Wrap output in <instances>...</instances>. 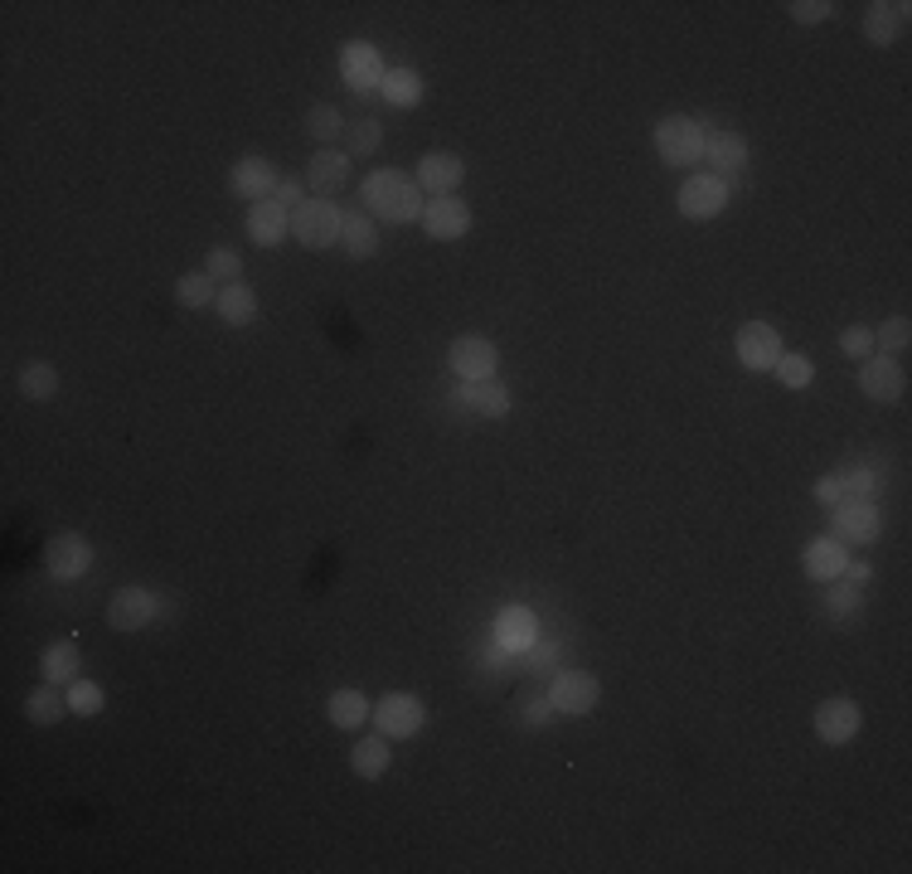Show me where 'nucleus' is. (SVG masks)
Returning <instances> with one entry per match:
<instances>
[{"label":"nucleus","mask_w":912,"mask_h":874,"mask_svg":"<svg viewBox=\"0 0 912 874\" xmlns=\"http://www.w3.org/2000/svg\"><path fill=\"white\" fill-rule=\"evenodd\" d=\"M908 341H912L908 317H888L884 326L874 331V355H903V350H908Z\"/></svg>","instance_id":"35"},{"label":"nucleus","mask_w":912,"mask_h":874,"mask_svg":"<svg viewBox=\"0 0 912 874\" xmlns=\"http://www.w3.org/2000/svg\"><path fill=\"white\" fill-rule=\"evenodd\" d=\"M830 534L850 549V544H874L878 530H884V515H878L874 501H840V506H830Z\"/></svg>","instance_id":"4"},{"label":"nucleus","mask_w":912,"mask_h":874,"mask_svg":"<svg viewBox=\"0 0 912 874\" xmlns=\"http://www.w3.org/2000/svg\"><path fill=\"white\" fill-rule=\"evenodd\" d=\"M325 714H331L335 728H359L369 714H374V704H369L359 690H335L331 700H325Z\"/></svg>","instance_id":"27"},{"label":"nucleus","mask_w":912,"mask_h":874,"mask_svg":"<svg viewBox=\"0 0 912 874\" xmlns=\"http://www.w3.org/2000/svg\"><path fill=\"white\" fill-rule=\"evenodd\" d=\"M379 141H384V127H379L374 117H365V122L350 127V156H374Z\"/></svg>","instance_id":"40"},{"label":"nucleus","mask_w":912,"mask_h":874,"mask_svg":"<svg viewBox=\"0 0 912 874\" xmlns=\"http://www.w3.org/2000/svg\"><path fill=\"white\" fill-rule=\"evenodd\" d=\"M44 564H49L54 578L73 583V578H83L88 568H93V544H88L83 534L64 530V534H54V540H49V549H44Z\"/></svg>","instance_id":"10"},{"label":"nucleus","mask_w":912,"mask_h":874,"mask_svg":"<svg viewBox=\"0 0 912 874\" xmlns=\"http://www.w3.org/2000/svg\"><path fill=\"white\" fill-rule=\"evenodd\" d=\"M273 199H277L281 209H287V215H291V209H301V205H307V199H301V181H277Z\"/></svg>","instance_id":"43"},{"label":"nucleus","mask_w":912,"mask_h":874,"mask_svg":"<svg viewBox=\"0 0 912 874\" xmlns=\"http://www.w3.org/2000/svg\"><path fill=\"white\" fill-rule=\"evenodd\" d=\"M291 233L307 249H331V243H340V209L331 199H307L301 209H291Z\"/></svg>","instance_id":"3"},{"label":"nucleus","mask_w":912,"mask_h":874,"mask_svg":"<svg viewBox=\"0 0 912 874\" xmlns=\"http://www.w3.org/2000/svg\"><path fill=\"white\" fill-rule=\"evenodd\" d=\"M374 720H379V734L384 738H413L423 728V700L418 694L393 690L374 704Z\"/></svg>","instance_id":"11"},{"label":"nucleus","mask_w":912,"mask_h":874,"mask_svg":"<svg viewBox=\"0 0 912 874\" xmlns=\"http://www.w3.org/2000/svg\"><path fill=\"white\" fill-rule=\"evenodd\" d=\"M103 700H107V694H103V686H97V680H83V676H78L73 686H69V710H73V714H83V720H93V714L103 710Z\"/></svg>","instance_id":"36"},{"label":"nucleus","mask_w":912,"mask_h":874,"mask_svg":"<svg viewBox=\"0 0 912 874\" xmlns=\"http://www.w3.org/2000/svg\"><path fill=\"white\" fill-rule=\"evenodd\" d=\"M389 763H393V754H389L384 738H365V744L350 748V768L359 772V778H384Z\"/></svg>","instance_id":"31"},{"label":"nucleus","mask_w":912,"mask_h":874,"mask_svg":"<svg viewBox=\"0 0 912 874\" xmlns=\"http://www.w3.org/2000/svg\"><path fill=\"white\" fill-rule=\"evenodd\" d=\"M379 93H384L393 107H418L423 103V78L413 69H389L384 83H379Z\"/></svg>","instance_id":"30"},{"label":"nucleus","mask_w":912,"mask_h":874,"mask_svg":"<svg viewBox=\"0 0 912 874\" xmlns=\"http://www.w3.org/2000/svg\"><path fill=\"white\" fill-rule=\"evenodd\" d=\"M495 636H500V646L505 652H529V646L539 642V618H534V608H505L500 618H495Z\"/></svg>","instance_id":"21"},{"label":"nucleus","mask_w":912,"mask_h":874,"mask_svg":"<svg viewBox=\"0 0 912 874\" xmlns=\"http://www.w3.org/2000/svg\"><path fill=\"white\" fill-rule=\"evenodd\" d=\"M597 686L592 670H558L554 686H549V704H554V714H573V720H582V714L597 710Z\"/></svg>","instance_id":"5"},{"label":"nucleus","mask_w":912,"mask_h":874,"mask_svg":"<svg viewBox=\"0 0 912 874\" xmlns=\"http://www.w3.org/2000/svg\"><path fill=\"white\" fill-rule=\"evenodd\" d=\"M728 209V185L724 175H690L680 185V215L684 219H718Z\"/></svg>","instance_id":"8"},{"label":"nucleus","mask_w":912,"mask_h":874,"mask_svg":"<svg viewBox=\"0 0 912 874\" xmlns=\"http://www.w3.org/2000/svg\"><path fill=\"white\" fill-rule=\"evenodd\" d=\"M908 0H878V5H869V15H864V35H869L878 49H888L898 35H903V20H908Z\"/></svg>","instance_id":"22"},{"label":"nucleus","mask_w":912,"mask_h":874,"mask_svg":"<svg viewBox=\"0 0 912 874\" xmlns=\"http://www.w3.org/2000/svg\"><path fill=\"white\" fill-rule=\"evenodd\" d=\"M213 311H219L223 326H247V321L257 317V291L243 287V283L219 287V301H213Z\"/></svg>","instance_id":"26"},{"label":"nucleus","mask_w":912,"mask_h":874,"mask_svg":"<svg viewBox=\"0 0 912 874\" xmlns=\"http://www.w3.org/2000/svg\"><path fill=\"white\" fill-rule=\"evenodd\" d=\"M107 622L117 626V632H141V626H151L155 622V593L122 588L117 598L107 602Z\"/></svg>","instance_id":"15"},{"label":"nucleus","mask_w":912,"mask_h":874,"mask_svg":"<svg viewBox=\"0 0 912 874\" xmlns=\"http://www.w3.org/2000/svg\"><path fill=\"white\" fill-rule=\"evenodd\" d=\"M175 297L185 301L189 311L213 307V301H219V283H213L209 273H185V277H180V287H175Z\"/></svg>","instance_id":"34"},{"label":"nucleus","mask_w":912,"mask_h":874,"mask_svg":"<svg viewBox=\"0 0 912 874\" xmlns=\"http://www.w3.org/2000/svg\"><path fill=\"white\" fill-rule=\"evenodd\" d=\"M340 73H345V83L355 88V93H379V83H384V64H379V49L374 44H365V39H355V44H345V54H340Z\"/></svg>","instance_id":"13"},{"label":"nucleus","mask_w":912,"mask_h":874,"mask_svg":"<svg viewBox=\"0 0 912 874\" xmlns=\"http://www.w3.org/2000/svg\"><path fill=\"white\" fill-rule=\"evenodd\" d=\"M704 122L684 117V112H674L656 127V156L666 165H680V171H690V165L704 161Z\"/></svg>","instance_id":"2"},{"label":"nucleus","mask_w":912,"mask_h":874,"mask_svg":"<svg viewBox=\"0 0 912 874\" xmlns=\"http://www.w3.org/2000/svg\"><path fill=\"white\" fill-rule=\"evenodd\" d=\"M859 724H864V714H859V704L854 700H826L816 710V734L826 738V744H850L854 734H859Z\"/></svg>","instance_id":"17"},{"label":"nucleus","mask_w":912,"mask_h":874,"mask_svg":"<svg viewBox=\"0 0 912 874\" xmlns=\"http://www.w3.org/2000/svg\"><path fill=\"white\" fill-rule=\"evenodd\" d=\"M461 399H466V409L481 413V418H505V413H510V389H505L500 379H476V384L461 389Z\"/></svg>","instance_id":"24"},{"label":"nucleus","mask_w":912,"mask_h":874,"mask_svg":"<svg viewBox=\"0 0 912 874\" xmlns=\"http://www.w3.org/2000/svg\"><path fill=\"white\" fill-rule=\"evenodd\" d=\"M844 574H850L854 583H864V578H869V564H854V559H850V564H844Z\"/></svg>","instance_id":"47"},{"label":"nucleus","mask_w":912,"mask_h":874,"mask_svg":"<svg viewBox=\"0 0 912 874\" xmlns=\"http://www.w3.org/2000/svg\"><path fill=\"white\" fill-rule=\"evenodd\" d=\"M20 394H25L30 403H49L54 394H59V369L54 365H25L20 369Z\"/></svg>","instance_id":"32"},{"label":"nucleus","mask_w":912,"mask_h":874,"mask_svg":"<svg viewBox=\"0 0 912 874\" xmlns=\"http://www.w3.org/2000/svg\"><path fill=\"white\" fill-rule=\"evenodd\" d=\"M25 714H30V724H39V728L59 724L64 714H73V710H69V690L54 686V680H44L39 690H30V694H25Z\"/></svg>","instance_id":"23"},{"label":"nucleus","mask_w":912,"mask_h":874,"mask_svg":"<svg viewBox=\"0 0 912 874\" xmlns=\"http://www.w3.org/2000/svg\"><path fill=\"white\" fill-rule=\"evenodd\" d=\"M816 501H820V506H840V501H844L840 476H820V481H816Z\"/></svg>","instance_id":"44"},{"label":"nucleus","mask_w":912,"mask_h":874,"mask_svg":"<svg viewBox=\"0 0 912 874\" xmlns=\"http://www.w3.org/2000/svg\"><path fill=\"white\" fill-rule=\"evenodd\" d=\"M307 131L316 137L321 146H335L340 141V131H350L345 127V117H340V107H331V103H316L307 112Z\"/></svg>","instance_id":"33"},{"label":"nucleus","mask_w":912,"mask_h":874,"mask_svg":"<svg viewBox=\"0 0 912 874\" xmlns=\"http://www.w3.org/2000/svg\"><path fill=\"white\" fill-rule=\"evenodd\" d=\"M461 175H466V165H461V156H452V151H427L418 161V189H427L432 199L457 195Z\"/></svg>","instance_id":"14"},{"label":"nucleus","mask_w":912,"mask_h":874,"mask_svg":"<svg viewBox=\"0 0 912 874\" xmlns=\"http://www.w3.org/2000/svg\"><path fill=\"white\" fill-rule=\"evenodd\" d=\"M835 476H840L844 501H874V491H878V472H874V467H850V472H835Z\"/></svg>","instance_id":"37"},{"label":"nucleus","mask_w":912,"mask_h":874,"mask_svg":"<svg viewBox=\"0 0 912 874\" xmlns=\"http://www.w3.org/2000/svg\"><path fill=\"white\" fill-rule=\"evenodd\" d=\"M340 243L350 257H374L379 253V233L369 215H340Z\"/></svg>","instance_id":"28"},{"label":"nucleus","mask_w":912,"mask_h":874,"mask_svg":"<svg viewBox=\"0 0 912 874\" xmlns=\"http://www.w3.org/2000/svg\"><path fill=\"white\" fill-rule=\"evenodd\" d=\"M840 345H844V355H850V360H869L874 355V331L869 326H850L840 335Z\"/></svg>","instance_id":"41"},{"label":"nucleus","mask_w":912,"mask_h":874,"mask_svg":"<svg viewBox=\"0 0 912 874\" xmlns=\"http://www.w3.org/2000/svg\"><path fill=\"white\" fill-rule=\"evenodd\" d=\"M205 273L213 277V283L229 287V283H239V277H243V257L233 253V249H213V253L205 257Z\"/></svg>","instance_id":"39"},{"label":"nucleus","mask_w":912,"mask_h":874,"mask_svg":"<svg viewBox=\"0 0 912 874\" xmlns=\"http://www.w3.org/2000/svg\"><path fill=\"white\" fill-rule=\"evenodd\" d=\"M806 578H816V583H835L844 574V564H850V554H844V544L835 540V534H820V540H810L806 544Z\"/></svg>","instance_id":"18"},{"label":"nucleus","mask_w":912,"mask_h":874,"mask_svg":"<svg viewBox=\"0 0 912 874\" xmlns=\"http://www.w3.org/2000/svg\"><path fill=\"white\" fill-rule=\"evenodd\" d=\"M233 189H239L243 199H273V189H277V171H273V161L267 156H243L239 165H233Z\"/></svg>","instance_id":"20"},{"label":"nucleus","mask_w":912,"mask_h":874,"mask_svg":"<svg viewBox=\"0 0 912 874\" xmlns=\"http://www.w3.org/2000/svg\"><path fill=\"white\" fill-rule=\"evenodd\" d=\"M447 365L457 369V379L476 384V379H495L500 350H495V341H486V335H457L452 350H447Z\"/></svg>","instance_id":"6"},{"label":"nucleus","mask_w":912,"mask_h":874,"mask_svg":"<svg viewBox=\"0 0 912 874\" xmlns=\"http://www.w3.org/2000/svg\"><path fill=\"white\" fill-rule=\"evenodd\" d=\"M786 10H792L796 25H820L835 5H830V0H796V5H786Z\"/></svg>","instance_id":"42"},{"label":"nucleus","mask_w":912,"mask_h":874,"mask_svg":"<svg viewBox=\"0 0 912 874\" xmlns=\"http://www.w3.org/2000/svg\"><path fill=\"white\" fill-rule=\"evenodd\" d=\"M549 714H554L549 700H524V724H549Z\"/></svg>","instance_id":"46"},{"label":"nucleus","mask_w":912,"mask_h":874,"mask_svg":"<svg viewBox=\"0 0 912 874\" xmlns=\"http://www.w3.org/2000/svg\"><path fill=\"white\" fill-rule=\"evenodd\" d=\"M423 229H427V239H442V243L466 239V233H471V205L461 195L427 199V205H423Z\"/></svg>","instance_id":"7"},{"label":"nucleus","mask_w":912,"mask_h":874,"mask_svg":"<svg viewBox=\"0 0 912 874\" xmlns=\"http://www.w3.org/2000/svg\"><path fill=\"white\" fill-rule=\"evenodd\" d=\"M704 161L728 175L742 171V165H748V137H742V131H718V137L704 141Z\"/></svg>","instance_id":"25"},{"label":"nucleus","mask_w":912,"mask_h":874,"mask_svg":"<svg viewBox=\"0 0 912 874\" xmlns=\"http://www.w3.org/2000/svg\"><path fill=\"white\" fill-rule=\"evenodd\" d=\"M772 369H776V379H782L786 389H806L810 379H816V365H810L806 355H786V350H782V360H776Z\"/></svg>","instance_id":"38"},{"label":"nucleus","mask_w":912,"mask_h":874,"mask_svg":"<svg viewBox=\"0 0 912 874\" xmlns=\"http://www.w3.org/2000/svg\"><path fill=\"white\" fill-rule=\"evenodd\" d=\"M247 233H253V243H263V249H277L291 233V215L277 199H257V205L247 209Z\"/></svg>","instance_id":"19"},{"label":"nucleus","mask_w":912,"mask_h":874,"mask_svg":"<svg viewBox=\"0 0 912 874\" xmlns=\"http://www.w3.org/2000/svg\"><path fill=\"white\" fill-rule=\"evenodd\" d=\"M345 175H350V156H345L340 146H321V151L311 156V165H307V185H311V195H316V199H331L335 189L345 185Z\"/></svg>","instance_id":"16"},{"label":"nucleus","mask_w":912,"mask_h":874,"mask_svg":"<svg viewBox=\"0 0 912 874\" xmlns=\"http://www.w3.org/2000/svg\"><path fill=\"white\" fill-rule=\"evenodd\" d=\"M78 666H83V656H78L73 642H54L49 652H44V680H54V686H73Z\"/></svg>","instance_id":"29"},{"label":"nucleus","mask_w":912,"mask_h":874,"mask_svg":"<svg viewBox=\"0 0 912 874\" xmlns=\"http://www.w3.org/2000/svg\"><path fill=\"white\" fill-rule=\"evenodd\" d=\"M859 389L874 403H898V399H903V389H908V375H903V365H898L893 355H869V360L859 365Z\"/></svg>","instance_id":"12"},{"label":"nucleus","mask_w":912,"mask_h":874,"mask_svg":"<svg viewBox=\"0 0 912 874\" xmlns=\"http://www.w3.org/2000/svg\"><path fill=\"white\" fill-rule=\"evenodd\" d=\"M359 205L365 215L389 219V223H413L423 219V189L413 175L403 171H374L365 185H359Z\"/></svg>","instance_id":"1"},{"label":"nucleus","mask_w":912,"mask_h":874,"mask_svg":"<svg viewBox=\"0 0 912 874\" xmlns=\"http://www.w3.org/2000/svg\"><path fill=\"white\" fill-rule=\"evenodd\" d=\"M830 612H835V618H844V612H854L859 608V588H840V593H830Z\"/></svg>","instance_id":"45"},{"label":"nucleus","mask_w":912,"mask_h":874,"mask_svg":"<svg viewBox=\"0 0 912 874\" xmlns=\"http://www.w3.org/2000/svg\"><path fill=\"white\" fill-rule=\"evenodd\" d=\"M734 350H738L742 369L762 375V369H772L776 360H782V335H776V326H767V321H748V326L738 331Z\"/></svg>","instance_id":"9"}]
</instances>
